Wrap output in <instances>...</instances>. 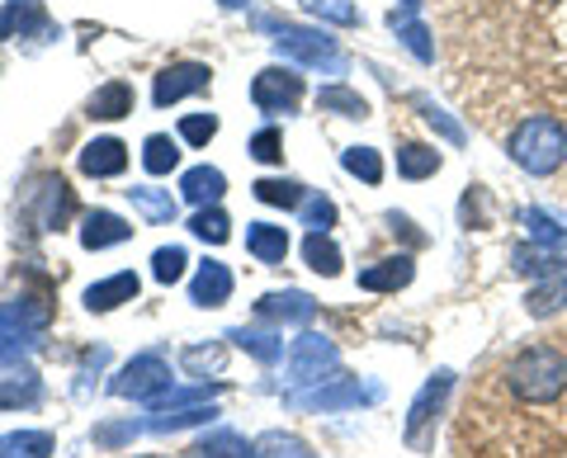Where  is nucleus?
Wrapping results in <instances>:
<instances>
[{"instance_id": "f257e3e1", "label": "nucleus", "mask_w": 567, "mask_h": 458, "mask_svg": "<svg viewBox=\"0 0 567 458\" xmlns=\"http://www.w3.org/2000/svg\"><path fill=\"white\" fill-rule=\"evenodd\" d=\"M52 326V303L43 293H14L0 303V368H20L43 345Z\"/></svg>"}, {"instance_id": "f03ea898", "label": "nucleus", "mask_w": 567, "mask_h": 458, "mask_svg": "<svg viewBox=\"0 0 567 458\" xmlns=\"http://www.w3.org/2000/svg\"><path fill=\"white\" fill-rule=\"evenodd\" d=\"M506 387L525 407H548L567 393V360L554 345H525L516 360L506 364Z\"/></svg>"}, {"instance_id": "7ed1b4c3", "label": "nucleus", "mask_w": 567, "mask_h": 458, "mask_svg": "<svg viewBox=\"0 0 567 458\" xmlns=\"http://www.w3.org/2000/svg\"><path fill=\"white\" fill-rule=\"evenodd\" d=\"M511 162H516L520 170L529 175H554L563 162H567V128L558 118L548 114H535L525 118L516 133H511Z\"/></svg>"}, {"instance_id": "20e7f679", "label": "nucleus", "mask_w": 567, "mask_h": 458, "mask_svg": "<svg viewBox=\"0 0 567 458\" xmlns=\"http://www.w3.org/2000/svg\"><path fill=\"white\" fill-rule=\"evenodd\" d=\"M256 24H260L265 33H275V48L284 52V58H293L298 66H312V72H331V76L346 72L341 48H336V39H327L322 29H303V24H289V20H270V14H260Z\"/></svg>"}, {"instance_id": "39448f33", "label": "nucleus", "mask_w": 567, "mask_h": 458, "mask_svg": "<svg viewBox=\"0 0 567 458\" xmlns=\"http://www.w3.org/2000/svg\"><path fill=\"white\" fill-rule=\"evenodd\" d=\"M171 387V360L162 350H147V355H133L128 364L110 378L114 397H133V402H156Z\"/></svg>"}, {"instance_id": "423d86ee", "label": "nucleus", "mask_w": 567, "mask_h": 458, "mask_svg": "<svg viewBox=\"0 0 567 458\" xmlns=\"http://www.w3.org/2000/svg\"><path fill=\"white\" fill-rule=\"evenodd\" d=\"M336 364H341V350H336L322 331H303L289 355H284V374H289V383H322L327 374H336Z\"/></svg>"}, {"instance_id": "0eeeda50", "label": "nucleus", "mask_w": 567, "mask_h": 458, "mask_svg": "<svg viewBox=\"0 0 567 458\" xmlns=\"http://www.w3.org/2000/svg\"><path fill=\"white\" fill-rule=\"evenodd\" d=\"M379 397H383V387H374V383L331 378L327 387H317V393H293L284 402L298 412H350V407H369V402H379Z\"/></svg>"}, {"instance_id": "6e6552de", "label": "nucleus", "mask_w": 567, "mask_h": 458, "mask_svg": "<svg viewBox=\"0 0 567 458\" xmlns=\"http://www.w3.org/2000/svg\"><path fill=\"white\" fill-rule=\"evenodd\" d=\"M303 100V76L293 66H265L251 81V104L260 114H293Z\"/></svg>"}, {"instance_id": "1a4fd4ad", "label": "nucleus", "mask_w": 567, "mask_h": 458, "mask_svg": "<svg viewBox=\"0 0 567 458\" xmlns=\"http://www.w3.org/2000/svg\"><path fill=\"white\" fill-rule=\"evenodd\" d=\"M29 204H33V222H39L43 232H62V227L76 218V194H71L62 175H48V180L33 185Z\"/></svg>"}, {"instance_id": "9d476101", "label": "nucleus", "mask_w": 567, "mask_h": 458, "mask_svg": "<svg viewBox=\"0 0 567 458\" xmlns=\"http://www.w3.org/2000/svg\"><path fill=\"white\" fill-rule=\"evenodd\" d=\"M208 85H213V72L204 62H175L166 72H156L152 100H156V110H171V104H181L185 95H204Z\"/></svg>"}, {"instance_id": "9b49d317", "label": "nucleus", "mask_w": 567, "mask_h": 458, "mask_svg": "<svg viewBox=\"0 0 567 458\" xmlns=\"http://www.w3.org/2000/svg\"><path fill=\"white\" fill-rule=\"evenodd\" d=\"M10 33L33 39V43L58 39V29H52V20L43 14V0H6V10H0V43H6Z\"/></svg>"}, {"instance_id": "f8f14e48", "label": "nucleus", "mask_w": 567, "mask_h": 458, "mask_svg": "<svg viewBox=\"0 0 567 458\" xmlns=\"http://www.w3.org/2000/svg\"><path fill=\"white\" fill-rule=\"evenodd\" d=\"M450 387H454V374L450 368H440V374L431 378L416 393V402L406 407V445H421V435H425V426L445 412V397H450Z\"/></svg>"}, {"instance_id": "ddd939ff", "label": "nucleus", "mask_w": 567, "mask_h": 458, "mask_svg": "<svg viewBox=\"0 0 567 458\" xmlns=\"http://www.w3.org/2000/svg\"><path fill=\"white\" fill-rule=\"evenodd\" d=\"M76 237H81L85 251H110V246L133 241V222H123L118 214H110V208H91V214L81 218Z\"/></svg>"}, {"instance_id": "4468645a", "label": "nucleus", "mask_w": 567, "mask_h": 458, "mask_svg": "<svg viewBox=\"0 0 567 458\" xmlns=\"http://www.w3.org/2000/svg\"><path fill=\"white\" fill-rule=\"evenodd\" d=\"M256 316L260 322H289V326H303L317 316V303H312V293L303 289H284V293H265L260 303H256Z\"/></svg>"}, {"instance_id": "2eb2a0df", "label": "nucleus", "mask_w": 567, "mask_h": 458, "mask_svg": "<svg viewBox=\"0 0 567 458\" xmlns=\"http://www.w3.org/2000/svg\"><path fill=\"white\" fill-rule=\"evenodd\" d=\"M81 175H91V180H114V175L128 170V147L118 143V137H95V143L81 147Z\"/></svg>"}, {"instance_id": "dca6fc26", "label": "nucleus", "mask_w": 567, "mask_h": 458, "mask_svg": "<svg viewBox=\"0 0 567 458\" xmlns=\"http://www.w3.org/2000/svg\"><path fill=\"white\" fill-rule=\"evenodd\" d=\"M227 298H233V270H227L223 260H204L189 279V303L194 308H223Z\"/></svg>"}, {"instance_id": "f3484780", "label": "nucleus", "mask_w": 567, "mask_h": 458, "mask_svg": "<svg viewBox=\"0 0 567 458\" xmlns=\"http://www.w3.org/2000/svg\"><path fill=\"white\" fill-rule=\"evenodd\" d=\"M137 289H142V279L133 270H118V274H110V279H100V284L85 289V312H114L123 303H133Z\"/></svg>"}, {"instance_id": "a211bd4d", "label": "nucleus", "mask_w": 567, "mask_h": 458, "mask_svg": "<svg viewBox=\"0 0 567 458\" xmlns=\"http://www.w3.org/2000/svg\"><path fill=\"white\" fill-rule=\"evenodd\" d=\"M412 279H416L412 256H388V260H379V266L360 270V289H369V293H398V289L412 284Z\"/></svg>"}, {"instance_id": "6ab92c4d", "label": "nucleus", "mask_w": 567, "mask_h": 458, "mask_svg": "<svg viewBox=\"0 0 567 458\" xmlns=\"http://www.w3.org/2000/svg\"><path fill=\"white\" fill-rule=\"evenodd\" d=\"M128 194V204L137 208L142 218H147L152 227H166L181 218V204H175V194L171 189H156V185H133V189H123Z\"/></svg>"}, {"instance_id": "aec40b11", "label": "nucleus", "mask_w": 567, "mask_h": 458, "mask_svg": "<svg viewBox=\"0 0 567 458\" xmlns=\"http://www.w3.org/2000/svg\"><path fill=\"white\" fill-rule=\"evenodd\" d=\"M246 251H251L260 266H284V256H289V227L251 222L246 227Z\"/></svg>"}, {"instance_id": "412c9836", "label": "nucleus", "mask_w": 567, "mask_h": 458, "mask_svg": "<svg viewBox=\"0 0 567 458\" xmlns=\"http://www.w3.org/2000/svg\"><path fill=\"white\" fill-rule=\"evenodd\" d=\"M218 416L213 402L204 407H175V412H152L147 420H137V435H171V430H189V426H204V420Z\"/></svg>"}, {"instance_id": "4be33fe9", "label": "nucleus", "mask_w": 567, "mask_h": 458, "mask_svg": "<svg viewBox=\"0 0 567 458\" xmlns=\"http://www.w3.org/2000/svg\"><path fill=\"white\" fill-rule=\"evenodd\" d=\"M223 189H227V175L218 166H194L181 175V194L194 204V208H208V204H218L223 199Z\"/></svg>"}, {"instance_id": "5701e85b", "label": "nucleus", "mask_w": 567, "mask_h": 458, "mask_svg": "<svg viewBox=\"0 0 567 458\" xmlns=\"http://www.w3.org/2000/svg\"><path fill=\"white\" fill-rule=\"evenodd\" d=\"M133 104H137L133 85H128V81H110V85H100V91L91 95V104H85V110H91V118L114 123V118H128Z\"/></svg>"}, {"instance_id": "b1692460", "label": "nucleus", "mask_w": 567, "mask_h": 458, "mask_svg": "<svg viewBox=\"0 0 567 458\" xmlns=\"http://www.w3.org/2000/svg\"><path fill=\"white\" fill-rule=\"evenodd\" d=\"M58 454V435L52 430H10L0 435V458H52Z\"/></svg>"}, {"instance_id": "393cba45", "label": "nucleus", "mask_w": 567, "mask_h": 458, "mask_svg": "<svg viewBox=\"0 0 567 458\" xmlns=\"http://www.w3.org/2000/svg\"><path fill=\"white\" fill-rule=\"evenodd\" d=\"M388 24H393V33H398V39H402V48L406 52H412V58L416 62H435V48H431V33H425V24L416 20V10H393V14H388Z\"/></svg>"}, {"instance_id": "a878e982", "label": "nucleus", "mask_w": 567, "mask_h": 458, "mask_svg": "<svg viewBox=\"0 0 567 458\" xmlns=\"http://www.w3.org/2000/svg\"><path fill=\"white\" fill-rule=\"evenodd\" d=\"M303 260H308V270L312 274H322V279H336L341 274V246H336L327 232H308V241H303Z\"/></svg>"}, {"instance_id": "bb28decb", "label": "nucleus", "mask_w": 567, "mask_h": 458, "mask_svg": "<svg viewBox=\"0 0 567 458\" xmlns=\"http://www.w3.org/2000/svg\"><path fill=\"white\" fill-rule=\"evenodd\" d=\"M511 266H516V274H525V279H554V274H563L567 270V260L558 256V251H535V246H520L516 256H511Z\"/></svg>"}, {"instance_id": "cd10ccee", "label": "nucleus", "mask_w": 567, "mask_h": 458, "mask_svg": "<svg viewBox=\"0 0 567 458\" xmlns=\"http://www.w3.org/2000/svg\"><path fill=\"white\" fill-rule=\"evenodd\" d=\"M440 170V152L425 147V143H402L398 147V175L402 180H431Z\"/></svg>"}, {"instance_id": "c85d7f7f", "label": "nucleus", "mask_w": 567, "mask_h": 458, "mask_svg": "<svg viewBox=\"0 0 567 458\" xmlns=\"http://www.w3.org/2000/svg\"><path fill=\"white\" fill-rule=\"evenodd\" d=\"M227 341H237L246 355H256L260 364H275L284 355V341L275 336V331H265V326H237V331H227Z\"/></svg>"}, {"instance_id": "c756f323", "label": "nucleus", "mask_w": 567, "mask_h": 458, "mask_svg": "<svg viewBox=\"0 0 567 458\" xmlns=\"http://www.w3.org/2000/svg\"><path fill=\"white\" fill-rule=\"evenodd\" d=\"M317 110H322V114H341V118H364L369 100L360 91H350V85H327V91H317Z\"/></svg>"}, {"instance_id": "7c9ffc66", "label": "nucleus", "mask_w": 567, "mask_h": 458, "mask_svg": "<svg viewBox=\"0 0 567 458\" xmlns=\"http://www.w3.org/2000/svg\"><path fill=\"white\" fill-rule=\"evenodd\" d=\"M43 402V378L33 374V368H24V374H14L10 383H0V407H39Z\"/></svg>"}, {"instance_id": "2f4dec72", "label": "nucleus", "mask_w": 567, "mask_h": 458, "mask_svg": "<svg viewBox=\"0 0 567 458\" xmlns=\"http://www.w3.org/2000/svg\"><path fill=\"white\" fill-rule=\"evenodd\" d=\"M223 364H227V350L218 341H208V345H189L185 355H181V368L189 378H208V374H223Z\"/></svg>"}, {"instance_id": "473e14b6", "label": "nucleus", "mask_w": 567, "mask_h": 458, "mask_svg": "<svg viewBox=\"0 0 567 458\" xmlns=\"http://www.w3.org/2000/svg\"><path fill=\"white\" fill-rule=\"evenodd\" d=\"M189 454H194V458H256V445H246V439L233 435V430H218V435L199 439V445H194Z\"/></svg>"}, {"instance_id": "72a5a7b5", "label": "nucleus", "mask_w": 567, "mask_h": 458, "mask_svg": "<svg viewBox=\"0 0 567 458\" xmlns=\"http://www.w3.org/2000/svg\"><path fill=\"white\" fill-rule=\"evenodd\" d=\"M142 166H147V175H171L181 166V147H175L166 133H152L147 143H142Z\"/></svg>"}, {"instance_id": "f704fd0d", "label": "nucleus", "mask_w": 567, "mask_h": 458, "mask_svg": "<svg viewBox=\"0 0 567 458\" xmlns=\"http://www.w3.org/2000/svg\"><path fill=\"white\" fill-rule=\"evenodd\" d=\"M256 458H317V454L298 435H289V430H265L256 439Z\"/></svg>"}, {"instance_id": "c9c22d12", "label": "nucleus", "mask_w": 567, "mask_h": 458, "mask_svg": "<svg viewBox=\"0 0 567 458\" xmlns=\"http://www.w3.org/2000/svg\"><path fill=\"white\" fill-rule=\"evenodd\" d=\"M189 232L199 241H208V246H223L227 237H233V222H227V214L218 204H208V208H199V214L189 218Z\"/></svg>"}, {"instance_id": "e433bc0d", "label": "nucleus", "mask_w": 567, "mask_h": 458, "mask_svg": "<svg viewBox=\"0 0 567 458\" xmlns=\"http://www.w3.org/2000/svg\"><path fill=\"white\" fill-rule=\"evenodd\" d=\"M341 166L354 175V180H364V185H379L383 180V156L374 147H346L341 152Z\"/></svg>"}, {"instance_id": "4c0bfd02", "label": "nucleus", "mask_w": 567, "mask_h": 458, "mask_svg": "<svg viewBox=\"0 0 567 458\" xmlns=\"http://www.w3.org/2000/svg\"><path fill=\"white\" fill-rule=\"evenodd\" d=\"M251 194H256L260 204H270V208H298V204L308 199L303 185H298V180H256V185H251Z\"/></svg>"}, {"instance_id": "58836bf2", "label": "nucleus", "mask_w": 567, "mask_h": 458, "mask_svg": "<svg viewBox=\"0 0 567 458\" xmlns=\"http://www.w3.org/2000/svg\"><path fill=\"white\" fill-rule=\"evenodd\" d=\"M218 397V387L208 383H194V387H166L162 397L152 402V412H175V407H204V402Z\"/></svg>"}, {"instance_id": "ea45409f", "label": "nucleus", "mask_w": 567, "mask_h": 458, "mask_svg": "<svg viewBox=\"0 0 567 458\" xmlns=\"http://www.w3.org/2000/svg\"><path fill=\"white\" fill-rule=\"evenodd\" d=\"M185 266H189L185 246H162V251L152 256V279H156V284H181Z\"/></svg>"}, {"instance_id": "a19ab883", "label": "nucleus", "mask_w": 567, "mask_h": 458, "mask_svg": "<svg viewBox=\"0 0 567 458\" xmlns=\"http://www.w3.org/2000/svg\"><path fill=\"white\" fill-rule=\"evenodd\" d=\"M303 10L312 20H327V24H341V29H354L360 24V10L350 0H303Z\"/></svg>"}, {"instance_id": "79ce46f5", "label": "nucleus", "mask_w": 567, "mask_h": 458, "mask_svg": "<svg viewBox=\"0 0 567 458\" xmlns=\"http://www.w3.org/2000/svg\"><path fill=\"white\" fill-rule=\"evenodd\" d=\"M298 218H303V227H312V232H327V227H336V204L327 194H308V199L298 204Z\"/></svg>"}, {"instance_id": "37998d69", "label": "nucleus", "mask_w": 567, "mask_h": 458, "mask_svg": "<svg viewBox=\"0 0 567 458\" xmlns=\"http://www.w3.org/2000/svg\"><path fill=\"white\" fill-rule=\"evenodd\" d=\"M213 137H218V118H213V114H185V118H181V143L208 147Z\"/></svg>"}, {"instance_id": "c03bdc74", "label": "nucleus", "mask_w": 567, "mask_h": 458, "mask_svg": "<svg viewBox=\"0 0 567 458\" xmlns=\"http://www.w3.org/2000/svg\"><path fill=\"white\" fill-rule=\"evenodd\" d=\"M525 222H529V237H535L539 246H554V251H563V246H567V232L548 214H539V208H529Z\"/></svg>"}, {"instance_id": "a18cd8bd", "label": "nucleus", "mask_w": 567, "mask_h": 458, "mask_svg": "<svg viewBox=\"0 0 567 458\" xmlns=\"http://www.w3.org/2000/svg\"><path fill=\"white\" fill-rule=\"evenodd\" d=\"M412 104H416V110L425 114V123H431V128H440V133H445V137H450V143H464V128H458V123H454V118H450L445 110H440V104H435V100H425V95H416Z\"/></svg>"}, {"instance_id": "49530a36", "label": "nucleus", "mask_w": 567, "mask_h": 458, "mask_svg": "<svg viewBox=\"0 0 567 458\" xmlns=\"http://www.w3.org/2000/svg\"><path fill=\"white\" fill-rule=\"evenodd\" d=\"M251 156H256V162H265V166L284 162V133H279V128H260V133L251 137Z\"/></svg>"}, {"instance_id": "de8ad7c7", "label": "nucleus", "mask_w": 567, "mask_h": 458, "mask_svg": "<svg viewBox=\"0 0 567 458\" xmlns=\"http://www.w3.org/2000/svg\"><path fill=\"white\" fill-rule=\"evenodd\" d=\"M133 435H137L133 420H128V426H95V445H104V449H118V445H128Z\"/></svg>"}, {"instance_id": "09e8293b", "label": "nucleus", "mask_w": 567, "mask_h": 458, "mask_svg": "<svg viewBox=\"0 0 567 458\" xmlns=\"http://www.w3.org/2000/svg\"><path fill=\"white\" fill-rule=\"evenodd\" d=\"M223 6H227V10H246V6H251V0H223Z\"/></svg>"}, {"instance_id": "8fccbe9b", "label": "nucleus", "mask_w": 567, "mask_h": 458, "mask_svg": "<svg viewBox=\"0 0 567 458\" xmlns=\"http://www.w3.org/2000/svg\"><path fill=\"white\" fill-rule=\"evenodd\" d=\"M421 6V0H402V10H416Z\"/></svg>"}]
</instances>
